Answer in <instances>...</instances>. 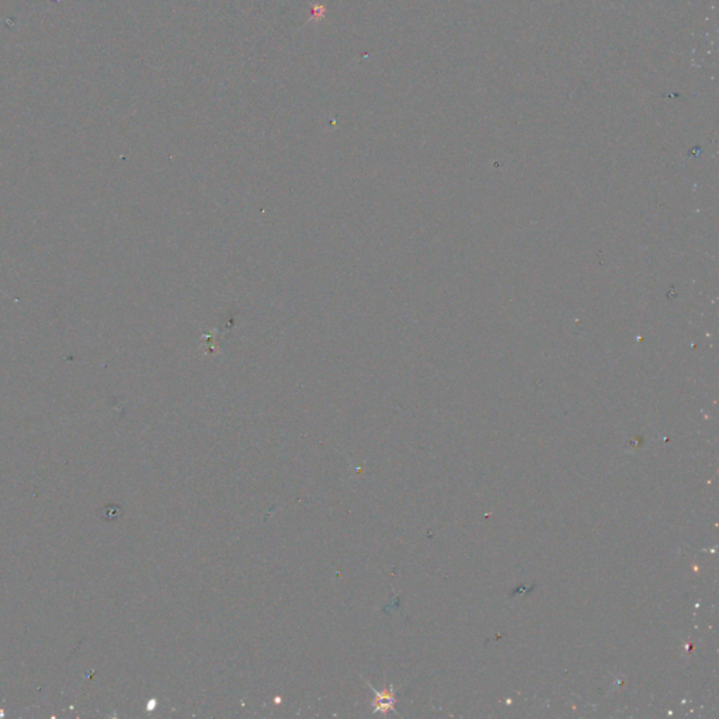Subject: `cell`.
Segmentation results:
<instances>
[{
  "label": "cell",
  "instance_id": "6da1fadb",
  "mask_svg": "<svg viewBox=\"0 0 719 719\" xmlns=\"http://www.w3.org/2000/svg\"><path fill=\"white\" fill-rule=\"evenodd\" d=\"M369 689L374 692V700H372V708H374V713H381V714H388L389 711H395V704H396V696H395V690H393V686H388L385 687L383 690H375L371 685H369Z\"/></svg>",
  "mask_w": 719,
  "mask_h": 719
},
{
  "label": "cell",
  "instance_id": "7a4b0ae2",
  "mask_svg": "<svg viewBox=\"0 0 719 719\" xmlns=\"http://www.w3.org/2000/svg\"><path fill=\"white\" fill-rule=\"evenodd\" d=\"M325 14H326V7L325 6H321V4L314 6V8H312V18L321 20V18L325 17Z\"/></svg>",
  "mask_w": 719,
  "mask_h": 719
}]
</instances>
